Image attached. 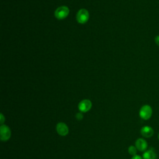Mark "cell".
<instances>
[{
	"instance_id": "obj_1",
	"label": "cell",
	"mask_w": 159,
	"mask_h": 159,
	"mask_svg": "<svg viewBox=\"0 0 159 159\" xmlns=\"http://www.w3.org/2000/svg\"><path fill=\"white\" fill-rule=\"evenodd\" d=\"M152 115V109L150 106L143 105L140 109L139 116L143 120L149 119Z\"/></svg>"
},
{
	"instance_id": "obj_15",
	"label": "cell",
	"mask_w": 159,
	"mask_h": 159,
	"mask_svg": "<svg viewBox=\"0 0 159 159\" xmlns=\"http://www.w3.org/2000/svg\"><path fill=\"white\" fill-rule=\"evenodd\" d=\"M158 139H159V134H158Z\"/></svg>"
},
{
	"instance_id": "obj_9",
	"label": "cell",
	"mask_w": 159,
	"mask_h": 159,
	"mask_svg": "<svg viewBox=\"0 0 159 159\" xmlns=\"http://www.w3.org/2000/svg\"><path fill=\"white\" fill-rule=\"evenodd\" d=\"M142 158L143 159H156L157 154L153 148H150L143 153Z\"/></svg>"
},
{
	"instance_id": "obj_8",
	"label": "cell",
	"mask_w": 159,
	"mask_h": 159,
	"mask_svg": "<svg viewBox=\"0 0 159 159\" xmlns=\"http://www.w3.org/2000/svg\"><path fill=\"white\" fill-rule=\"evenodd\" d=\"M153 130L150 126H144L142 127L140 130V133L142 136L146 138L151 137L153 135Z\"/></svg>"
},
{
	"instance_id": "obj_13",
	"label": "cell",
	"mask_w": 159,
	"mask_h": 159,
	"mask_svg": "<svg viewBox=\"0 0 159 159\" xmlns=\"http://www.w3.org/2000/svg\"><path fill=\"white\" fill-rule=\"evenodd\" d=\"M131 159H143V158H142L140 155H135L134 156H133L132 157Z\"/></svg>"
},
{
	"instance_id": "obj_4",
	"label": "cell",
	"mask_w": 159,
	"mask_h": 159,
	"mask_svg": "<svg viewBox=\"0 0 159 159\" xmlns=\"http://www.w3.org/2000/svg\"><path fill=\"white\" fill-rule=\"evenodd\" d=\"M89 14L85 9H81L78 11L76 15V20L80 24H85L89 19Z\"/></svg>"
},
{
	"instance_id": "obj_11",
	"label": "cell",
	"mask_w": 159,
	"mask_h": 159,
	"mask_svg": "<svg viewBox=\"0 0 159 159\" xmlns=\"http://www.w3.org/2000/svg\"><path fill=\"white\" fill-rule=\"evenodd\" d=\"M76 118L78 120H81L83 119V115L82 114V113L81 112H78L76 114Z\"/></svg>"
},
{
	"instance_id": "obj_6",
	"label": "cell",
	"mask_w": 159,
	"mask_h": 159,
	"mask_svg": "<svg viewBox=\"0 0 159 159\" xmlns=\"http://www.w3.org/2000/svg\"><path fill=\"white\" fill-rule=\"evenodd\" d=\"M57 133L61 136H66L69 132V128L64 122H58L56 126Z\"/></svg>"
},
{
	"instance_id": "obj_2",
	"label": "cell",
	"mask_w": 159,
	"mask_h": 159,
	"mask_svg": "<svg viewBox=\"0 0 159 159\" xmlns=\"http://www.w3.org/2000/svg\"><path fill=\"white\" fill-rule=\"evenodd\" d=\"M11 135L10 128L6 125H1L0 127V139L2 141L6 142L8 140Z\"/></svg>"
},
{
	"instance_id": "obj_7",
	"label": "cell",
	"mask_w": 159,
	"mask_h": 159,
	"mask_svg": "<svg viewBox=\"0 0 159 159\" xmlns=\"http://www.w3.org/2000/svg\"><path fill=\"white\" fill-rule=\"evenodd\" d=\"M135 147L140 152L145 151L148 147L147 142L145 139L139 138L135 141Z\"/></svg>"
},
{
	"instance_id": "obj_12",
	"label": "cell",
	"mask_w": 159,
	"mask_h": 159,
	"mask_svg": "<svg viewBox=\"0 0 159 159\" xmlns=\"http://www.w3.org/2000/svg\"><path fill=\"white\" fill-rule=\"evenodd\" d=\"M4 121H5V117H4L3 114L1 113V119H0V122H1V125H3V124H4Z\"/></svg>"
},
{
	"instance_id": "obj_14",
	"label": "cell",
	"mask_w": 159,
	"mask_h": 159,
	"mask_svg": "<svg viewBox=\"0 0 159 159\" xmlns=\"http://www.w3.org/2000/svg\"><path fill=\"white\" fill-rule=\"evenodd\" d=\"M155 42L157 43V45H158L159 46V35H157V36L155 37Z\"/></svg>"
},
{
	"instance_id": "obj_3",
	"label": "cell",
	"mask_w": 159,
	"mask_h": 159,
	"mask_svg": "<svg viewBox=\"0 0 159 159\" xmlns=\"http://www.w3.org/2000/svg\"><path fill=\"white\" fill-rule=\"evenodd\" d=\"M69 9L67 6H60L58 7L55 12V16L59 20L66 18L69 14Z\"/></svg>"
},
{
	"instance_id": "obj_5",
	"label": "cell",
	"mask_w": 159,
	"mask_h": 159,
	"mask_svg": "<svg viewBox=\"0 0 159 159\" xmlns=\"http://www.w3.org/2000/svg\"><path fill=\"white\" fill-rule=\"evenodd\" d=\"M78 109L82 112H86L89 111L91 107L92 103L89 99H83L78 104Z\"/></svg>"
},
{
	"instance_id": "obj_10",
	"label": "cell",
	"mask_w": 159,
	"mask_h": 159,
	"mask_svg": "<svg viewBox=\"0 0 159 159\" xmlns=\"http://www.w3.org/2000/svg\"><path fill=\"white\" fill-rule=\"evenodd\" d=\"M137 148L135 146H134V145H131L130 146L129 148H128V152L129 153L130 155H135L136 153H137Z\"/></svg>"
}]
</instances>
